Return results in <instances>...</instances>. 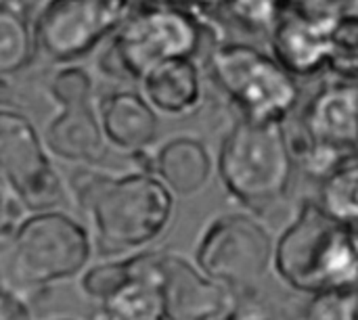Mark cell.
Instances as JSON below:
<instances>
[{
	"label": "cell",
	"mask_w": 358,
	"mask_h": 320,
	"mask_svg": "<svg viewBox=\"0 0 358 320\" xmlns=\"http://www.w3.org/2000/svg\"><path fill=\"white\" fill-rule=\"evenodd\" d=\"M50 96L55 99V103L59 107L92 103L94 101V82L84 67L67 65L52 75Z\"/></svg>",
	"instance_id": "obj_22"
},
{
	"label": "cell",
	"mask_w": 358,
	"mask_h": 320,
	"mask_svg": "<svg viewBox=\"0 0 358 320\" xmlns=\"http://www.w3.org/2000/svg\"><path fill=\"white\" fill-rule=\"evenodd\" d=\"M159 293L166 320H222L235 300V291L174 252L162 256Z\"/></svg>",
	"instance_id": "obj_11"
},
{
	"label": "cell",
	"mask_w": 358,
	"mask_h": 320,
	"mask_svg": "<svg viewBox=\"0 0 358 320\" xmlns=\"http://www.w3.org/2000/svg\"><path fill=\"white\" fill-rule=\"evenodd\" d=\"M342 13H352L358 8V0H331Z\"/></svg>",
	"instance_id": "obj_28"
},
{
	"label": "cell",
	"mask_w": 358,
	"mask_h": 320,
	"mask_svg": "<svg viewBox=\"0 0 358 320\" xmlns=\"http://www.w3.org/2000/svg\"><path fill=\"white\" fill-rule=\"evenodd\" d=\"M130 13L132 0H46L34 21L38 46L55 61H76Z\"/></svg>",
	"instance_id": "obj_9"
},
{
	"label": "cell",
	"mask_w": 358,
	"mask_h": 320,
	"mask_svg": "<svg viewBox=\"0 0 358 320\" xmlns=\"http://www.w3.org/2000/svg\"><path fill=\"white\" fill-rule=\"evenodd\" d=\"M208 63L216 86L243 119L258 124L287 122L300 101L296 78L258 46L248 42H220Z\"/></svg>",
	"instance_id": "obj_6"
},
{
	"label": "cell",
	"mask_w": 358,
	"mask_h": 320,
	"mask_svg": "<svg viewBox=\"0 0 358 320\" xmlns=\"http://www.w3.org/2000/svg\"><path fill=\"white\" fill-rule=\"evenodd\" d=\"M275 245L273 235L254 216L227 214L206 228L195 264L231 291H250L273 266Z\"/></svg>",
	"instance_id": "obj_7"
},
{
	"label": "cell",
	"mask_w": 358,
	"mask_h": 320,
	"mask_svg": "<svg viewBox=\"0 0 358 320\" xmlns=\"http://www.w3.org/2000/svg\"><path fill=\"white\" fill-rule=\"evenodd\" d=\"M214 159L208 147L193 136H178L155 151V176L176 197L199 193L214 174Z\"/></svg>",
	"instance_id": "obj_16"
},
{
	"label": "cell",
	"mask_w": 358,
	"mask_h": 320,
	"mask_svg": "<svg viewBox=\"0 0 358 320\" xmlns=\"http://www.w3.org/2000/svg\"><path fill=\"white\" fill-rule=\"evenodd\" d=\"M216 168L227 193L266 218L287 199L296 170L285 122L258 124L239 117L222 138Z\"/></svg>",
	"instance_id": "obj_3"
},
{
	"label": "cell",
	"mask_w": 358,
	"mask_h": 320,
	"mask_svg": "<svg viewBox=\"0 0 358 320\" xmlns=\"http://www.w3.org/2000/svg\"><path fill=\"white\" fill-rule=\"evenodd\" d=\"M302 126L313 140L358 149V84L331 82L306 105Z\"/></svg>",
	"instance_id": "obj_13"
},
{
	"label": "cell",
	"mask_w": 358,
	"mask_h": 320,
	"mask_svg": "<svg viewBox=\"0 0 358 320\" xmlns=\"http://www.w3.org/2000/svg\"><path fill=\"white\" fill-rule=\"evenodd\" d=\"M0 320H31L29 306L23 296L2 287L0 296Z\"/></svg>",
	"instance_id": "obj_26"
},
{
	"label": "cell",
	"mask_w": 358,
	"mask_h": 320,
	"mask_svg": "<svg viewBox=\"0 0 358 320\" xmlns=\"http://www.w3.org/2000/svg\"><path fill=\"white\" fill-rule=\"evenodd\" d=\"M298 320H358V289L327 291L308 298Z\"/></svg>",
	"instance_id": "obj_21"
},
{
	"label": "cell",
	"mask_w": 358,
	"mask_h": 320,
	"mask_svg": "<svg viewBox=\"0 0 358 320\" xmlns=\"http://www.w3.org/2000/svg\"><path fill=\"white\" fill-rule=\"evenodd\" d=\"M275 272L308 298L358 289V228L306 199L275 245Z\"/></svg>",
	"instance_id": "obj_2"
},
{
	"label": "cell",
	"mask_w": 358,
	"mask_h": 320,
	"mask_svg": "<svg viewBox=\"0 0 358 320\" xmlns=\"http://www.w3.org/2000/svg\"><path fill=\"white\" fill-rule=\"evenodd\" d=\"M141 86L151 107L172 117L195 113L203 101L199 67L187 57L157 65L143 78Z\"/></svg>",
	"instance_id": "obj_15"
},
{
	"label": "cell",
	"mask_w": 358,
	"mask_h": 320,
	"mask_svg": "<svg viewBox=\"0 0 358 320\" xmlns=\"http://www.w3.org/2000/svg\"><path fill=\"white\" fill-rule=\"evenodd\" d=\"M340 17L331 0H294L268 31L273 57L294 78L319 73L329 63Z\"/></svg>",
	"instance_id": "obj_10"
},
{
	"label": "cell",
	"mask_w": 358,
	"mask_h": 320,
	"mask_svg": "<svg viewBox=\"0 0 358 320\" xmlns=\"http://www.w3.org/2000/svg\"><path fill=\"white\" fill-rule=\"evenodd\" d=\"M327 69L338 82L358 84V10L342 13L336 25Z\"/></svg>",
	"instance_id": "obj_19"
},
{
	"label": "cell",
	"mask_w": 358,
	"mask_h": 320,
	"mask_svg": "<svg viewBox=\"0 0 358 320\" xmlns=\"http://www.w3.org/2000/svg\"><path fill=\"white\" fill-rule=\"evenodd\" d=\"M44 143L48 151L65 161L96 166L107 155V136L103 132L99 105L82 103L61 107L48 124Z\"/></svg>",
	"instance_id": "obj_12"
},
{
	"label": "cell",
	"mask_w": 358,
	"mask_h": 320,
	"mask_svg": "<svg viewBox=\"0 0 358 320\" xmlns=\"http://www.w3.org/2000/svg\"><path fill=\"white\" fill-rule=\"evenodd\" d=\"M203 29L206 21L197 13L164 4L134 6L101 52L99 69L117 82H143L166 61L193 59Z\"/></svg>",
	"instance_id": "obj_5"
},
{
	"label": "cell",
	"mask_w": 358,
	"mask_h": 320,
	"mask_svg": "<svg viewBox=\"0 0 358 320\" xmlns=\"http://www.w3.org/2000/svg\"><path fill=\"white\" fill-rule=\"evenodd\" d=\"M147 4H164V6H176V8H185L191 13H208L212 8H220L227 6V0H132V8L134 6H147Z\"/></svg>",
	"instance_id": "obj_27"
},
{
	"label": "cell",
	"mask_w": 358,
	"mask_h": 320,
	"mask_svg": "<svg viewBox=\"0 0 358 320\" xmlns=\"http://www.w3.org/2000/svg\"><path fill=\"white\" fill-rule=\"evenodd\" d=\"M25 205L21 203V199L2 184V210H0V239L10 237L17 226L25 220L23 218Z\"/></svg>",
	"instance_id": "obj_25"
},
{
	"label": "cell",
	"mask_w": 358,
	"mask_h": 320,
	"mask_svg": "<svg viewBox=\"0 0 358 320\" xmlns=\"http://www.w3.org/2000/svg\"><path fill=\"white\" fill-rule=\"evenodd\" d=\"M99 115L107 143L124 153H138L157 136V111L134 90H115L99 103Z\"/></svg>",
	"instance_id": "obj_14"
},
{
	"label": "cell",
	"mask_w": 358,
	"mask_h": 320,
	"mask_svg": "<svg viewBox=\"0 0 358 320\" xmlns=\"http://www.w3.org/2000/svg\"><path fill=\"white\" fill-rule=\"evenodd\" d=\"M0 178L25 210L55 212L67 201V187L48 157L36 126L19 111H0Z\"/></svg>",
	"instance_id": "obj_8"
},
{
	"label": "cell",
	"mask_w": 358,
	"mask_h": 320,
	"mask_svg": "<svg viewBox=\"0 0 358 320\" xmlns=\"http://www.w3.org/2000/svg\"><path fill=\"white\" fill-rule=\"evenodd\" d=\"M294 0H227V8L233 17L254 29V31H271L279 15Z\"/></svg>",
	"instance_id": "obj_23"
},
{
	"label": "cell",
	"mask_w": 358,
	"mask_h": 320,
	"mask_svg": "<svg viewBox=\"0 0 358 320\" xmlns=\"http://www.w3.org/2000/svg\"><path fill=\"white\" fill-rule=\"evenodd\" d=\"M317 201L334 218L358 228V157L319 184Z\"/></svg>",
	"instance_id": "obj_18"
},
{
	"label": "cell",
	"mask_w": 358,
	"mask_h": 320,
	"mask_svg": "<svg viewBox=\"0 0 358 320\" xmlns=\"http://www.w3.org/2000/svg\"><path fill=\"white\" fill-rule=\"evenodd\" d=\"M38 38L23 0H0V75L25 69L36 57Z\"/></svg>",
	"instance_id": "obj_17"
},
{
	"label": "cell",
	"mask_w": 358,
	"mask_h": 320,
	"mask_svg": "<svg viewBox=\"0 0 358 320\" xmlns=\"http://www.w3.org/2000/svg\"><path fill=\"white\" fill-rule=\"evenodd\" d=\"M222 320H279L277 308L256 289L235 293V300Z\"/></svg>",
	"instance_id": "obj_24"
},
{
	"label": "cell",
	"mask_w": 358,
	"mask_h": 320,
	"mask_svg": "<svg viewBox=\"0 0 358 320\" xmlns=\"http://www.w3.org/2000/svg\"><path fill=\"white\" fill-rule=\"evenodd\" d=\"M90 252L88 231L69 214H31L10 237L0 239L2 287L23 298L42 293L52 283L80 275Z\"/></svg>",
	"instance_id": "obj_4"
},
{
	"label": "cell",
	"mask_w": 358,
	"mask_h": 320,
	"mask_svg": "<svg viewBox=\"0 0 358 320\" xmlns=\"http://www.w3.org/2000/svg\"><path fill=\"white\" fill-rule=\"evenodd\" d=\"M132 281H134V264L132 258H126L120 262H105L88 268L82 275L80 287L90 300L99 302L101 306L111 298H115Z\"/></svg>",
	"instance_id": "obj_20"
},
{
	"label": "cell",
	"mask_w": 358,
	"mask_h": 320,
	"mask_svg": "<svg viewBox=\"0 0 358 320\" xmlns=\"http://www.w3.org/2000/svg\"><path fill=\"white\" fill-rule=\"evenodd\" d=\"M69 189L78 208L90 218L103 256L153 243L174 216V193L155 174L111 176L86 168L71 176Z\"/></svg>",
	"instance_id": "obj_1"
},
{
	"label": "cell",
	"mask_w": 358,
	"mask_h": 320,
	"mask_svg": "<svg viewBox=\"0 0 358 320\" xmlns=\"http://www.w3.org/2000/svg\"><path fill=\"white\" fill-rule=\"evenodd\" d=\"M57 320H71V319H57Z\"/></svg>",
	"instance_id": "obj_29"
}]
</instances>
